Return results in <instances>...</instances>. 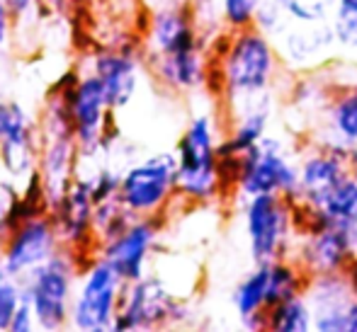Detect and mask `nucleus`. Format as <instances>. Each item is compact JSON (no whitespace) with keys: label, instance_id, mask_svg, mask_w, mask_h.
<instances>
[{"label":"nucleus","instance_id":"nucleus-27","mask_svg":"<svg viewBox=\"0 0 357 332\" xmlns=\"http://www.w3.org/2000/svg\"><path fill=\"white\" fill-rule=\"evenodd\" d=\"M263 5L265 0H216V15L224 32H241V29L255 27Z\"/></svg>","mask_w":357,"mask_h":332},{"label":"nucleus","instance_id":"nucleus-37","mask_svg":"<svg viewBox=\"0 0 357 332\" xmlns=\"http://www.w3.org/2000/svg\"><path fill=\"white\" fill-rule=\"evenodd\" d=\"M0 143H3V119H0Z\"/></svg>","mask_w":357,"mask_h":332},{"label":"nucleus","instance_id":"nucleus-28","mask_svg":"<svg viewBox=\"0 0 357 332\" xmlns=\"http://www.w3.org/2000/svg\"><path fill=\"white\" fill-rule=\"evenodd\" d=\"M338 49L357 54V0H335L331 13Z\"/></svg>","mask_w":357,"mask_h":332},{"label":"nucleus","instance_id":"nucleus-25","mask_svg":"<svg viewBox=\"0 0 357 332\" xmlns=\"http://www.w3.org/2000/svg\"><path fill=\"white\" fill-rule=\"evenodd\" d=\"M63 204V226H66L68 238H78L88 228L93 219V184L88 182H71L68 192L61 199Z\"/></svg>","mask_w":357,"mask_h":332},{"label":"nucleus","instance_id":"nucleus-6","mask_svg":"<svg viewBox=\"0 0 357 332\" xmlns=\"http://www.w3.org/2000/svg\"><path fill=\"white\" fill-rule=\"evenodd\" d=\"M357 155L353 145L309 141L299 150V197L296 201L321 209L335 187L353 175Z\"/></svg>","mask_w":357,"mask_h":332},{"label":"nucleus","instance_id":"nucleus-30","mask_svg":"<svg viewBox=\"0 0 357 332\" xmlns=\"http://www.w3.org/2000/svg\"><path fill=\"white\" fill-rule=\"evenodd\" d=\"M289 22H291L289 15L284 13V8L278 0H265V5L258 13V19H255V27L268 34L270 39H275Z\"/></svg>","mask_w":357,"mask_h":332},{"label":"nucleus","instance_id":"nucleus-5","mask_svg":"<svg viewBox=\"0 0 357 332\" xmlns=\"http://www.w3.org/2000/svg\"><path fill=\"white\" fill-rule=\"evenodd\" d=\"M291 258L309 276L343 271L350 260L357 258V223H333L314 209Z\"/></svg>","mask_w":357,"mask_h":332},{"label":"nucleus","instance_id":"nucleus-10","mask_svg":"<svg viewBox=\"0 0 357 332\" xmlns=\"http://www.w3.org/2000/svg\"><path fill=\"white\" fill-rule=\"evenodd\" d=\"M122 279L117 269L102 258L90 269L88 279L83 284L78 301H75L73 320L80 330H107L114 328V318H117V303L119 294H122Z\"/></svg>","mask_w":357,"mask_h":332},{"label":"nucleus","instance_id":"nucleus-35","mask_svg":"<svg viewBox=\"0 0 357 332\" xmlns=\"http://www.w3.org/2000/svg\"><path fill=\"white\" fill-rule=\"evenodd\" d=\"M5 0H0V47L5 44L8 39V10H5Z\"/></svg>","mask_w":357,"mask_h":332},{"label":"nucleus","instance_id":"nucleus-14","mask_svg":"<svg viewBox=\"0 0 357 332\" xmlns=\"http://www.w3.org/2000/svg\"><path fill=\"white\" fill-rule=\"evenodd\" d=\"M155 235H158V228L153 221H132L127 230H122L117 238L107 240L105 260L122 274L127 284L144 279L146 260L153 250Z\"/></svg>","mask_w":357,"mask_h":332},{"label":"nucleus","instance_id":"nucleus-11","mask_svg":"<svg viewBox=\"0 0 357 332\" xmlns=\"http://www.w3.org/2000/svg\"><path fill=\"white\" fill-rule=\"evenodd\" d=\"M27 299L32 303L34 318L47 330L61 328L66 320L68 303V267L61 258H49L32 269L27 281Z\"/></svg>","mask_w":357,"mask_h":332},{"label":"nucleus","instance_id":"nucleus-17","mask_svg":"<svg viewBox=\"0 0 357 332\" xmlns=\"http://www.w3.org/2000/svg\"><path fill=\"white\" fill-rule=\"evenodd\" d=\"M54 250V235L47 221L32 219L17 230V235L10 243L8 253H5V274L17 276L24 271L37 269L52 258Z\"/></svg>","mask_w":357,"mask_h":332},{"label":"nucleus","instance_id":"nucleus-16","mask_svg":"<svg viewBox=\"0 0 357 332\" xmlns=\"http://www.w3.org/2000/svg\"><path fill=\"white\" fill-rule=\"evenodd\" d=\"M151 44L155 47L158 56L204 47L202 32H199V24L195 22L192 10L173 5V8H163L160 13H155L153 22H151Z\"/></svg>","mask_w":357,"mask_h":332},{"label":"nucleus","instance_id":"nucleus-23","mask_svg":"<svg viewBox=\"0 0 357 332\" xmlns=\"http://www.w3.org/2000/svg\"><path fill=\"white\" fill-rule=\"evenodd\" d=\"M265 330L270 332H311L314 310L306 294H296L265 310Z\"/></svg>","mask_w":357,"mask_h":332},{"label":"nucleus","instance_id":"nucleus-26","mask_svg":"<svg viewBox=\"0 0 357 332\" xmlns=\"http://www.w3.org/2000/svg\"><path fill=\"white\" fill-rule=\"evenodd\" d=\"M319 211L333 223H357V175H348Z\"/></svg>","mask_w":357,"mask_h":332},{"label":"nucleus","instance_id":"nucleus-32","mask_svg":"<svg viewBox=\"0 0 357 332\" xmlns=\"http://www.w3.org/2000/svg\"><path fill=\"white\" fill-rule=\"evenodd\" d=\"M20 214V199L10 184L0 182V221L3 223H13V219Z\"/></svg>","mask_w":357,"mask_h":332},{"label":"nucleus","instance_id":"nucleus-31","mask_svg":"<svg viewBox=\"0 0 357 332\" xmlns=\"http://www.w3.org/2000/svg\"><path fill=\"white\" fill-rule=\"evenodd\" d=\"M22 301H24V294L13 281H3V284H0V330H10V323H13L15 313H17Z\"/></svg>","mask_w":357,"mask_h":332},{"label":"nucleus","instance_id":"nucleus-7","mask_svg":"<svg viewBox=\"0 0 357 332\" xmlns=\"http://www.w3.org/2000/svg\"><path fill=\"white\" fill-rule=\"evenodd\" d=\"M178 192V158L158 153L129 168L119 182V199L132 214H158Z\"/></svg>","mask_w":357,"mask_h":332},{"label":"nucleus","instance_id":"nucleus-1","mask_svg":"<svg viewBox=\"0 0 357 332\" xmlns=\"http://www.w3.org/2000/svg\"><path fill=\"white\" fill-rule=\"evenodd\" d=\"M219 66L224 75V95L219 102L229 117L245 104L275 93L278 80L287 75L275 42L258 27L231 32Z\"/></svg>","mask_w":357,"mask_h":332},{"label":"nucleus","instance_id":"nucleus-20","mask_svg":"<svg viewBox=\"0 0 357 332\" xmlns=\"http://www.w3.org/2000/svg\"><path fill=\"white\" fill-rule=\"evenodd\" d=\"M231 303L241 325L248 330H265V310H268V264H255L243 279L236 284Z\"/></svg>","mask_w":357,"mask_h":332},{"label":"nucleus","instance_id":"nucleus-22","mask_svg":"<svg viewBox=\"0 0 357 332\" xmlns=\"http://www.w3.org/2000/svg\"><path fill=\"white\" fill-rule=\"evenodd\" d=\"M98 78L102 83L107 107H124L137 93V63L129 56H119V54L100 56Z\"/></svg>","mask_w":357,"mask_h":332},{"label":"nucleus","instance_id":"nucleus-39","mask_svg":"<svg viewBox=\"0 0 357 332\" xmlns=\"http://www.w3.org/2000/svg\"><path fill=\"white\" fill-rule=\"evenodd\" d=\"M353 173H355V175H357V165H355V170H353Z\"/></svg>","mask_w":357,"mask_h":332},{"label":"nucleus","instance_id":"nucleus-9","mask_svg":"<svg viewBox=\"0 0 357 332\" xmlns=\"http://www.w3.org/2000/svg\"><path fill=\"white\" fill-rule=\"evenodd\" d=\"M185 306L165 289V284L155 276H144L139 281H129V289L122 299V310L114 318V330H139L158 328L170 320L183 318Z\"/></svg>","mask_w":357,"mask_h":332},{"label":"nucleus","instance_id":"nucleus-33","mask_svg":"<svg viewBox=\"0 0 357 332\" xmlns=\"http://www.w3.org/2000/svg\"><path fill=\"white\" fill-rule=\"evenodd\" d=\"M32 318H34V310H32V303H29L27 294H24V301H22V303H20L17 313H15L13 323H10V330H13V332L32 330Z\"/></svg>","mask_w":357,"mask_h":332},{"label":"nucleus","instance_id":"nucleus-38","mask_svg":"<svg viewBox=\"0 0 357 332\" xmlns=\"http://www.w3.org/2000/svg\"><path fill=\"white\" fill-rule=\"evenodd\" d=\"M3 271H5V269H0V284H3V281H5V276H3Z\"/></svg>","mask_w":357,"mask_h":332},{"label":"nucleus","instance_id":"nucleus-2","mask_svg":"<svg viewBox=\"0 0 357 332\" xmlns=\"http://www.w3.org/2000/svg\"><path fill=\"white\" fill-rule=\"evenodd\" d=\"M221 132L214 117L197 114L183 132L175 148L178 158V194L192 204H212L224 199L219 180V143Z\"/></svg>","mask_w":357,"mask_h":332},{"label":"nucleus","instance_id":"nucleus-19","mask_svg":"<svg viewBox=\"0 0 357 332\" xmlns=\"http://www.w3.org/2000/svg\"><path fill=\"white\" fill-rule=\"evenodd\" d=\"M105 107H107V100H105V90L98 75L78 83L71 102V119L75 122V134L85 150H95L98 145Z\"/></svg>","mask_w":357,"mask_h":332},{"label":"nucleus","instance_id":"nucleus-4","mask_svg":"<svg viewBox=\"0 0 357 332\" xmlns=\"http://www.w3.org/2000/svg\"><path fill=\"white\" fill-rule=\"evenodd\" d=\"M258 194H282L291 201L299 197V153L273 132L243 153L234 197L243 201Z\"/></svg>","mask_w":357,"mask_h":332},{"label":"nucleus","instance_id":"nucleus-15","mask_svg":"<svg viewBox=\"0 0 357 332\" xmlns=\"http://www.w3.org/2000/svg\"><path fill=\"white\" fill-rule=\"evenodd\" d=\"M311 141H331L357 148V80L335 85L328 104L319 114Z\"/></svg>","mask_w":357,"mask_h":332},{"label":"nucleus","instance_id":"nucleus-34","mask_svg":"<svg viewBox=\"0 0 357 332\" xmlns=\"http://www.w3.org/2000/svg\"><path fill=\"white\" fill-rule=\"evenodd\" d=\"M343 274H345V279H348V286H350V291L357 296V258H353L348 262V267L343 269Z\"/></svg>","mask_w":357,"mask_h":332},{"label":"nucleus","instance_id":"nucleus-36","mask_svg":"<svg viewBox=\"0 0 357 332\" xmlns=\"http://www.w3.org/2000/svg\"><path fill=\"white\" fill-rule=\"evenodd\" d=\"M5 3L10 5V10H13L15 15H22V13H27V10L32 8L34 0H5Z\"/></svg>","mask_w":357,"mask_h":332},{"label":"nucleus","instance_id":"nucleus-13","mask_svg":"<svg viewBox=\"0 0 357 332\" xmlns=\"http://www.w3.org/2000/svg\"><path fill=\"white\" fill-rule=\"evenodd\" d=\"M275 109H278V95L270 93L231 114L229 132L224 134V139L219 143V155L221 153L243 155L253 145H258L270 134Z\"/></svg>","mask_w":357,"mask_h":332},{"label":"nucleus","instance_id":"nucleus-8","mask_svg":"<svg viewBox=\"0 0 357 332\" xmlns=\"http://www.w3.org/2000/svg\"><path fill=\"white\" fill-rule=\"evenodd\" d=\"M273 42L280 52L284 70L291 75L324 68L338 49L331 19L326 22H289Z\"/></svg>","mask_w":357,"mask_h":332},{"label":"nucleus","instance_id":"nucleus-21","mask_svg":"<svg viewBox=\"0 0 357 332\" xmlns=\"http://www.w3.org/2000/svg\"><path fill=\"white\" fill-rule=\"evenodd\" d=\"M160 83H165L173 90H197L204 88L209 70V56L204 47L190 49V52L165 54L155 61Z\"/></svg>","mask_w":357,"mask_h":332},{"label":"nucleus","instance_id":"nucleus-3","mask_svg":"<svg viewBox=\"0 0 357 332\" xmlns=\"http://www.w3.org/2000/svg\"><path fill=\"white\" fill-rule=\"evenodd\" d=\"M248 253L253 264L291 258L299 240L294 223V201L282 194H258L241 201Z\"/></svg>","mask_w":357,"mask_h":332},{"label":"nucleus","instance_id":"nucleus-24","mask_svg":"<svg viewBox=\"0 0 357 332\" xmlns=\"http://www.w3.org/2000/svg\"><path fill=\"white\" fill-rule=\"evenodd\" d=\"M309 274L294 258H280L268 262V308L296 294H304Z\"/></svg>","mask_w":357,"mask_h":332},{"label":"nucleus","instance_id":"nucleus-18","mask_svg":"<svg viewBox=\"0 0 357 332\" xmlns=\"http://www.w3.org/2000/svg\"><path fill=\"white\" fill-rule=\"evenodd\" d=\"M0 119H3V143H0V158L8 173L24 175L32 170L34 145L29 139L27 117L22 107L15 102H0Z\"/></svg>","mask_w":357,"mask_h":332},{"label":"nucleus","instance_id":"nucleus-29","mask_svg":"<svg viewBox=\"0 0 357 332\" xmlns=\"http://www.w3.org/2000/svg\"><path fill=\"white\" fill-rule=\"evenodd\" d=\"M291 22H326L335 0H278Z\"/></svg>","mask_w":357,"mask_h":332},{"label":"nucleus","instance_id":"nucleus-40","mask_svg":"<svg viewBox=\"0 0 357 332\" xmlns=\"http://www.w3.org/2000/svg\"><path fill=\"white\" fill-rule=\"evenodd\" d=\"M355 155H357V148H355Z\"/></svg>","mask_w":357,"mask_h":332},{"label":"nucleus","instance_id":"nucleus-12","mask_svg":"<svg viewBox=\"0 0 357 332\" xmlns=\"http://www.w3.org/2000/svg\"><path fill=\"white\" fill-rule=\"evenodd\" d=\"M314 310V330L319 332H350L348 310L355 294L350 291L343 271L309 276L304 289Z\"/></svg>","mask_w":357,"mask_h":332}]
</instances>
